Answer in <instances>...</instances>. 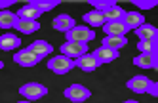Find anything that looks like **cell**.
<instances>
[{
    "instance_id": "obj_28",
    "label": "cell",
    "mask_w": 158,
    "mask_h": 103,
    "mask_svg": "<svg viewBox=\"0 0 158 103\" xmlns=\"http://www.w3.org/2000/svg\"><path fill=\"white\" fill-rule=\"evenodd\" d=\"M14 4V0H0V10H6V8H10V6H12Z\"/></svg>"
},
{
    "instance_id": "obj_12",
    "label": "cell",
    "mask_w": 158,
    "mask_h": 103,
    "mask_svg": "<svg viewBox=\"0 0 158 103\" xmlns=\"http://www.w3.org/2000/svg\"><path fill=\"white\" fill-rule=\"evenodd\" d=\"M103 31H105V36H126L128 32L122 21H107L103 25Z\"/></svg>"
},
{
    "instance_id": "obj_7",
    "label": "cell",
    "mask_w": 158,
    "mask_h": 103,
    "mask_svg": "<svg viewBox=\"0 0 158 103\" xmlns=\"http://www.w3.org/2000/svg\"><path fill=\"white\" fill-rule=\"evenodd\" d=\"M133 65L141 69H158V54H139L137 57H133Z\"/></svg>"
},
{
    "instance_id": "obj_9",
    "label": "cell",
    "mask_w": 158,
    "mask_h": 103,
    "mask_svg": "<svg viewBox=\"0 0 158 103\" xmlns=\"http://www.w3.org/2000/svg\"><path fill=\"white\" fill-rule=\"evenodd\" d=\"M122 23H124V27L128 31H131V29L141 27L145 23V17H143V14H139V11H126L124 17H122Z\"/></svg>"
},
{
    "instance_id": "obj_4",
    "label": "cell",
    "mask_w": 158,
    "mask_h": 103,
    "mask_svg": "<svg viewBox=\"0 0 158 103\" xmlns=\"http://www.w3.org/2000/svg\"><path fill=\"white\" fill-rule=\"evenodd\" d=\"M89 96H92V94H89V90L86 86H82V84H73L69 88H65V97L69 99V101H73V103H82Z\"/></svg>"
},
{
    "instance_id": "obj_20",
    "label": "cell",
    "mask_w": 158,
    "mask_h": 103,
    "mask_svg": "<svg viewBox=\"0 0 158 103\" xmlns=\"http://www.w3.org/2000/svg\"><path fill=\"white\" fill-rule=\"evenodd\" d=\"M84 21L88 23V25L92 27H103L105 25V17H103V11H88V14H84Z\"/></svg>"
},
{
    "instance_id": "obj_29",
    "label": "cell",
    "mask_w": 158,
    "mask_h": 103,
    "mask_svg": "<svg viewBox=\"0 0 158 103\" xmlns=\"http://www.w3.org/2000/svg\"><path fill=\"white\" fill-rule=\"evenodd\" d=\"M124 103H139V101H135V99H128V101H124Z\"/></svg>"
},
{
    "instance_id": "obj_31",
    "label": "cell",
    "mask_w": 158,
    "mask_h": 103,
    "mask_svg": "<svg viewBox=\"0 0 158 103\" xmlns=\"http://www.w3.org/2000/svg\"><path fill=\"white\" fill-rule=\"evenodd\" d=\"M2 67H4V63H2V61H0V69H2Z\"/></svg>"
},
{
    "instance_id": "obj_2",
    "label": "cell",
    "mask_w": 158,
    "mask_h": 103,
    "mask_svg": "<svg viewBox=\"0 0 158 103\" xmlns=\"http://www.w3.org/2000/svg\"><path fill=\"white\" fill-rule=\"evenodd\" d=\"M65 36H67V42H84V44H88L89 40L95 38V32H94V29H89V27L76 25L69 32H65Z\"/></svg>"
},
{
    "instance_id": "obj_1",
    "label": "cell",
    "mask_w": 158,
    "mask_h": 103,
    "mask_svg": "<svg viewBox=\"0 0 158 103\" xmlns=\"http://www.w3.org/2000/svg\"><path fill=\"white\" fill-rule=\"evenodd\" d=\"M19 94L23 97H27V101H36L48 94V88L40 82H27L19 88Z\"/></svg>"
},
{
    "instance_id": "obj_30",
    "label": "cell",
    "mask_w": 158,
    "mask_h": 103,
    "mask_svg": "<svg viewBox=\"0 0 158 103\" xmlns=\"http://www.w3.org/2000/svg\"><path fill=\"white\" fill-rule=\"evenodd\" d=\"M17 103H32V101H17Z\"/></svg>"
},
{
    "instance_id": "obj_19",
    "label": "cell",
    "mask_w": 158,
    "mask_h": 103,
    "mask_svg": "<svg viewBox=\"0 0 158 103\" xmlns=\"http://www.w3.org/2000/svg\"><path fill=\"white\" fill-rule=\"evenodd\" d=\"M126 44H128L126 36H105L103 38V46H105V48L114 50V52H118L120 48H124Z\"/></svg>"
},
{
    "instance_id": "obj_25",
    "label": "cell",
    "mask_w": 158,
    "mask_h": 103,
    "mask_svg": "<svg viewBox=\"0 0 158 103\" xmlns=\"http://www.w3.org/2000/svg\"><path fill=\"white\" fill-rule=\"evenodd\" d=\"M92 6L97 10V11H107L109 8L116 6L114 0H92Z\"/></svg>"
},
{
    "instance_id": "obj_21",
    "label": "cell",
    "mask_w": 158,
    "mask_h": 103,
    "mask_svg": "<svg viewBox=\"0 0 158 103\" xmlns=\"http://www.w3.org/2000/svg\"><path fill=\"white\" fill-rule=\"evenodd\" d=\"M17 23V14H14V11H0V27L2 29H12L15 27Z\"/></svg>"
},
{
    "instance_id": "obj_10",
    "label": "cell",
    "mask_w": 158,
    "mask_h": 103,
    "mask_svg": "<svg viewBox=\"0 0 158 103\" xmlns=\"http://www.w3.org/2000/svg\"><path fill=\"white\" fill-rule=\"evenodd\" d=\"M42 15V11L35 6V2H31L29 4H25L23 8H21L19 11H17V19H29V21H38V17Z\"/></svg>"
},
{
    "instance_id": "obj_13",
    "label": "cell",
    "mask_w": 158,
    "mask_h": 103,
    "mask_svg": "<svg viewBox=\"0 0 158 103\" xmlns=\"http://www.w3.org/2000/svg\"><path fill=\"white\" fill-rule=\"evenodd\" d=\"M73 27H76V23L71 15H67V14H61L53 19V29L55 31H61V32H69Z\"/></svg>"
},
{
    "instance_id": "obj_18",
    "label": "cell",
    "mask_w": 158,
    "mask_h": 103,
    "mask_svg": "<svg viewBox=\"0 0 158 103\" xmlns=\"http://www.w3.org/2000/svg\"><path fill=\"white\" fill-rule=\"evenodd\" d=\"M15 29L23 34H31V32H36L40 29V23L38 21H29V19H17Z\"/></svg>"
},
{
    "instance_id": "obj_26",
    "label": "cell",
    "mask_w": 158,
    "mask_h": 103,
    "mask_svg": "<svg viewBox=\"0 0 158 103\" xmlns=\"http://www.w3.org/2000/svg\"><path fill=\"white\" fill-rule=\"evenodd\" d=\"M133 4L137 6L139 10H152L158 2H156V0H133Z\"/></svg>"
},
{
    "instance_id": "obj_8",
    "label": "cell",
    "mask_w": 158,
    "mask_h": 103,
    "mask_svg": "<svg viewBox=\"0 0 158 103\" xmlns=\"http://www.w3.org/2000/svg\"><path fill=\"white\" fill-rule=\"evenodd\" d=\"M74 67L82 69V71H86V73H92V71H95V69L99 67V63H97V59L92 54H84V55H80V57L74 59Z\"/></svg>"
},
{
    "instance_id": "obj_22",
    "label": "cell",
    "mask_w": 158,
    "mask_h": 103,
    "mask_svg": "<svg viewBox=\"0 0 158 103\" xmlns=\"http://www.w3.org/2000/svg\"><path fill=\"white\" fill-rule=\"evenodd\" d=\"M124 14H126V11H124V10L116 4V6L109 8L107 11H103V17H105V23H107V21H122Z\"/></svg>"
},
{
    "instance_id": "obj_16",
    "label": "cell",
    "mask_w": 158,
    "mask_h": 103,
    "mask_svg": "<svg viewBox=\"0 0 158 103\" xmlns=\"http://www.w3.org/2000/svg\"><path fill=\"white\" fill-rule=\"evenodd\" d=\"M135 34H137L139 40H152V38H158V29L154 25H147V23H143L141 27L135 29Z\"/></svg>"
},
{
    "instance_id": "obj_6",
    "label": "cell",
    "mask_w": 158,
    "mask_h": 103,
    "mask_svg": "<svg viewBox=\"0 0 158 103\" xmlns=\"http://www.w3.org/2000/svg\"><path fill=\"white\" fill-rule=\"evenodd\" d=\"M40 59H42V57H38L36 54H32L29 48L19 50V52L14 55V61H15L17 65H21V67H35V65L40 63Z\"/></svg>"
},
{
    "instance_id": "obj_14",
    "label": "cell",
    "mask_w": 158,
    "mask_h": 103,
    "mask_svg": "<svg viewBox=\"0 0 158 103\" xmlns=\"http://www.w3.org/2000/svg\"><path fill=\"white\" fill-rule=\"evenodd\" d=\"M149 82H151V80L147 78V76L139 75V76H133V78H130L126 86H128L131 92H135V94H145V92H147V86H149Z\"/></svg>"
},
{
    "instance_id": "obj_27",
    "label": "cell",
    "mask_w": 158,
    "mask_h": 103,
    "mask_svg": "<svg viewBox=\"0 0 158 103\" xmlns=\"http://www.w3.org/2000/svg\"><path fill=\"white\" fill-rule=\"evenodd\" d=\"M147 94H151L152 97L158 96V82H149V86H147Z\"/></svg>"
},
{
    "instance_id": "obj_17",
    "label": "cell",
    "mask_w": 158,
    "mask_h": 103,
    "mask_svg": "<svg viewBox=\"0 0 158 103\" xmlns=\"http://www.w3.org/2000/svg\"><path fill=\"white\" fill-rule=\"evenodd\" d=\"M19 44H21V40L15 34H2V36H0V50H4V52L19 48Z\"/></svg>"
},
{
    "instance_id": "obj_11",
    "label": "cell",
    "mask_w": 158,
    "mask_h": 103,
    "mask_svg": "<svg viewBox=\"0 0 158 103\" xmlns=\"http://www.w3.org/2000/svg\"><path fill=\"white\" fill-rule=\"evenodd\" d=\"M92 55L97 59L99 65H107V63H112V61L116 59V57H118V52L109 50V48H105V46H101V48H97Z\"/></svg>"
},
{
    "instance_id": "obj_24",
    "label": "cell",
    "mask_w": 158,
    "mask_h": 103,
    "mask_svg": "<svg viewBox=\"0 0 158 103\" xmlns=\"http://www.w3.org/2000/svg\"><path fill=\"white\" fill-rule=\"evenodd\" d=\"M32 2H35V6L42 11H50V10H53L55 6L59 4V0H32Z\"/></svg>"
},
{
    "instance_id": "obj_15",
    "label": "cell",
    "mask_w": 158,
    "mask_h": 103,
    "mask_svg": "<svg viewBox=\"0 0 158 103\" xmlns=\"http://www.w3.org/2000/svg\"><path fill=\"white\" fill-rule=\"evenodd\" d=\"M29 50L32 54H36L38 57H46V55H50L53 52V46L50 42H46V40H36V42H32L29 46Z\"/></svg>"
},
{
    "instance_id": "obj_3",
    "label": "cell",
    "mask_w": 158,
    "mask_h": 103,
    "mask_svg": "<svg viewBox=\"0 0 158 103\" xmlns=\"http://www.w3.org/2000/svg\"><path fill=\"white\" fill-rule=\"evenodd\" d=\"M48 69L55 75H67L69 71L74 69V59L71 57H65V55H57V57H52L48 61Z\"/></svg>"
},
{
    "instance_id": "obj_23",
    "label": "cell",
    "mask_w": 158,
    "mask_h": 103,
    "mask_svg": "<svg viewBox=\"0 0 158 103\" xmlns=\"http://www.w3.org/2000/svg\"><path fill=\"white\" fill-rule=\"evenodd\" d=\"M158 48V38H152V40H139L137 42V50L141 54H152L156 52Z\"/></svg>"
},
{
    "instance_id": "obj_5",
    "label": "cell",
    "mask_w": 158,
    "mask_h": 103,
    "mask_svg": "<svg viewBox=\"0 0 158 103\" xmlns=\"http://www.w3.org/2000/svg\"><path fill=\"white\" fill-rule=\"evenodd\" d=\"M84 54H88V44H84V42H65L63 46H61V55H65V57H80V55H84Z\"/></svg>"
}]
</instances>
